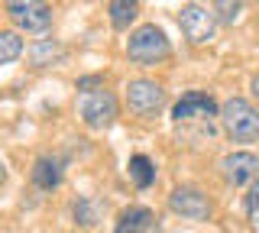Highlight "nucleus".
Wrapping results in <instances>:
<instances>
[{
	"instance_id": "obj_1",
	"label": "nucleus",
	"mask_w": 259,
	"mask_h": 233,
	"mask_svg": "<svg viewBox=\"0 0 259 233\" xmlns=\"http://www.w3.org/2000/svg\"><path fill=\"white\" fill-rule=\"evenodd\" d=\"M168 55H172V42H168V36L156 23L136 26L126 39V59L136 62V65H156V62L168 59Z\"/></svg>"
},
{
	"instance_id": "obj_2",
	"label": "nucleus",
	"mask_w": 259,
	"mask_h": 233,
	"mask_svg": "<svg viewBox=\"0 0 259 233\" xmlns=\"http://www.w3.org/2000/svg\"><path fill=\"white\" fill-rule=\"evenodd\" d=\"M221 123L233 143H249L259 136V110L246 98H230L221 107Z\"/></svg>"
},
{
	"instance_id": "obj_3",
	"label": "nucleus",
	"mask_w": 259,
	"mask_h": 233,
	"mask_svg": "<svg viewBox=\"0 0 259 233\" xmlns=\"http://www.w3.org/2000/svg\"><path fill=\"white\" fill-rule=\"evenodd\" d=\"M78 114L81 120H84V126L88 130H110L113 123H117V117H120V104L117 98L107 91V87H101V91H94V94H84L78 104Z\"/></svg>"
},
{
	"instance_id": "obj_4",
	"label": "nucleus",
	"mask_w": 259,
	"mask_h": 233,
	"mask_svg": "<svg viewBox=\"0 0 259 233\" xmlns=\"http://www.w3.org/2000/svg\"><path fill=\"white\" fill-rule=\"evenodd\" d=\"M178 26H182V36L188 39L191 45H207L217 33V17L214 7L204 4H185L182 13H178Z\"/></svg>"
},
{
	"instance_id": "obj_5",
	"label": "nucleus",
	"mask_w": 259,
	"mask_h": 233,
	"mask_svg": "<svg viewBox=\"0 0 259 233\" xmlns=\"http://www.w3.org/2000/svg\"><path fill=\"white\" fill-rule=\"evenodd\" d=\"M4 10L16 23V29H23V33H46L55 17L52 7L39 4V0H10V4H4Z\"/></svg>"
},
{
	"instance_id": "obj_6",
	"label": "nucleus",
	"mask_w": 259,
	"mask_h": 233,
	"mask_svg": "<svg viewBox=\"0 0 259 233\" xmlns=\"http://www.w3.org/2000/svg\"><path fill=\"white\" fill-rule=\"evenodd\" d=\"M162 104H165V87L159 81H152V78H133L126 84V107L133 114L152 117L162 110Z\"/></svg>"
},
{
	"instance_id": "obj_7",
	"label": "nucleus",
	"mask_w": 259,
	"mask_h": 233,
	"mask_svg": "<svg viewBox=\"0 0 259 233\" xmlns=\"http://www.w3.org/2000/svg\"><path fill=\"white\" fill-rule=\"evenodd\" d=\"M168 211L185 217V220H210V201L194 184H178L168 195Z\"/></svg>"
},
{
	"instance_id": "obj_8",
	"label": "nucleus",
	"mask_w": 259,
	"mask_h": 233,
	"mask_svg": "<svg viewBox=\"0 0 259 233\" xmlns=\"http://www.w3.org/2000/svg\"><path fill=\"white\" fill-rule=\"evenodd\" d=\"M221 172L227 184H233V188H243V184H256L259 181V156L256 152H230V156H224L221 162Z\"/></svg>"
},
{
	"instance_id": "obj_9",
	"label": "nucleus",
	"mask_w": 259,
	"mask_h": 233,
	"mask_svg": "<svg viewBox=\"0 0 259 233\" xmlns=\"http://www.w3.org/2000/svg\"><path fill=\"white\" fill-rule=\"evenodd\" d=\"M210 117H221V107H217V101L207 91H188L172 107L175 123H185V120H210Z\"/></svg>"
},
{
	"instance_id": "obj_10",
	"label": "nucleus",
	"mask_w": 259,
	"mask_h": 233,
	"mask_svg": "<svg viewBox=\"0 0 259 233\" xmlns=\"http://www.w3.org/2000/svg\"><path fill=\"white\" fill-rule=\"evenodd\" d=\"M32 184H36L39 191H52L62 184V162L55 156H39L36 162H32V172H29Z\"/></svg>"
},
{
	"instance_id": "obj_11",
	"label": "nucleus",
	"mask_w": 259,
	"mask_h": 233,
	"mask_svg": "<svg viewBox=\"0 0 259 233\" xmlns=\"http://www.w3.org/2000/svg\"><path fill=\"white\" fill-rule=\"evenodd\" d=\"M152 227V211L143 204H133L126 211H120L117 223H113V233H146Z\"/></svg>"
},
{
	"instance_id": "obj_12",
	"label": "nucleus",
	"mask_w": 259,
	"mask_h": 233,
	"mask_svg": "<svg viewBox=\"0 0 259 233\" xmlns=\"http://www.w3.org/2000/svg\"><path fill=\"white\" fill-rule=\"evenodd\" d=\"M65 55V49L55 39H39L36 45L29 49V65L32 68H46V65H52V62H59Z\"/></svg>"
},
{
	"instance_id": "obj_13",
	"label": "nucleus",
	"mask_w": 259,
	"mask_h": 233,
	"mask_svg": "<svg viewBox=\"0 0 259 233\" xmlns=\"http://www.w3.org/2000/svg\"><path fill=\"white\" fill-rule=\"evenodd\" d=\"M130 178H133L136 188H149L156 181V162L149 156H130V165H126Z\"/></svg>"
},
{
	"instance_id": "obj_14",
	"label": "nucleus",
	"mask_w": 259,
	"mask_h": 233,
	"mask_svg": "<svg viewBox=\"0 0 259 233\" xmlns=\"http://www.w3.org/2000/svg\"><path fill=\"white\" fill-rule=\"evenodd\" d=\"M107 13H110L113 29H126L130 23L136 20V13H140V4H136V0H110Z\"/></svg>"
},
{
	"instance_id": "obj_15",
	"label": "nucleus",
	"mask_w": 259,
	"mask_h": 233,
	"mask_svg": "<svg viewBox=\"0 0 259 233\" xmlns=\"http://www.w3.org/2000/svg\"><path fill=\"white\" fill-rule=\"evenodd\" d=\"M23 55V39L20 33H13V29H4L0 33V65H10Z\"/></svg>"
},
{
	"instance_id": "obj_16",
	"label": "nucleus",
	"mask_w": 259,
	"mask_h": 233,
	"mask_svg": "<svg viewBox=\"0 0 259 233\" xmlns=\"http://www.w3.org/2000/svg\"><path fill=\"white\" fill-rule=\"evenodd\" d=\"M71 211H75V223H81V227H91V223L97 220V204H94V198H78Z\"/></svg>"
},
{
	"instance_id": "obj_17",
	"label": "nucleus",
	"mask_w": 259,
	"mask_h": 233,
	"mask_svg": "<svg viewBox=\"0 0 259 233\" xmlns=\"http://www.w3.org/2000/svg\"><path fill=\"white\" fill-rule=\"evenodd\" d=\"M246 217H249L253 233H259V181L249 188V195H246Z\"/></svg>"
},
{
	"instance_id": "obj_18",
	"label": "nucleus",
	"mask_w": 259,
	"mask_h": 233,
	"mask_svg": "<svg viewBox=\"0 0 259 233\" xmlns=\"http://www.w3.org/2000/svg\"><path fill=\"white\" fill-rule=\"evenodd\" d=\"M240 10H243V4H227V0L214 4V17H217V23H233V20L240 17Z\"/></svg>"
},
{
	"instance_id": "obj_19",
	"label": "nucleus",
	"mask_w": 259,
	"mask_h": 233,
	"mask_svg": "<svg viewBox=\"0 0 259 233\" xmlns=\"http://www.w3.org/2000/svg\"><path fill=\"white\" fill-rule=\"evenodd\" d=\"M75 87L78 91H84V94H94V91H101V75H84V78H78L75 81Z\"/></svg>"
},
{
	"instance_id": "obj_20",
	"label": "nucleus",
	"mask_w": 259,
	"mask_h": 233,
	"mask_svg": "<svg viewBox=\"0 0 259 233\" xmlns=\"http://www.w3.org/2000/svg\"><path fill=\"white\" fill-rule=\"evenodd\" d=\"M249 91H253V98H256V101H259V75H256V78H253V84H249Z\"/></svg>"
}]
</instances>
